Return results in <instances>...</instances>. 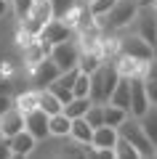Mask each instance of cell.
<instances>
[{
  "instance_id": "2e32d148",
  "label": "cell",
  "mask_w": 157,
  "mask_h": 159,
  "mask_svg": "<svg viewBox=\"0 0 157 159\" xmlns=\"http://www.w3.org/2000/svg\"><path fill=\"white\" fill-rule=\"evenodd\" d=\"M117 141H120L117 130H112V127H99V130H93L91 146H93V148H115Z\"/></svg>"
},
{
  "instance_id": "f546056e",
  "label": "cell",
  "mask_w": 157,
  "mask_h": 159,
  "mask_svg": "<svg viewBox=\"0 0 157 159\" xmlns=\"http://www.w3.org/2000/svg\"><path fill=\"white\" fill-rule=\"evenodd\" d=\"M115 159H141V154L136 151L130 143H125L123 138H120L117 146H115Z\"/></svg>"
},
{
  "instance_id": "e575fe53",
  "label": "cell",
  "mask_w": 157,
  "mask_h": 159,
  "mask_svg": "<svg viewBox=\"0 0 157 159\" xmlns=\"http://www.w3.org/2000/svg\"><path fill=\"white\" fill-rule=\"evenodd\" d=\"M96 159H115V148H93Z\"/></svg>"
},
{
  "instance_id": "f1b7e54d",
  "label": "cell",
  "mask_w": 157,
  "mask_h": 159,
  "mask_svg": "<svg viewBox=\"0 0 157 159\" xmlns=\"http://www.w3.org/2000/svg\"><path fill=\"white\" fill-rule=\"evenodd\" d=\"M88 93H91L88 74H77V80H75V85H72V98H88Z\"/></svg>"
},
{
  "instance_id": "ac0fdd59",
  "label": "cell",
  "mask_w": 157,
  "mask_h": 159,
  "mask_svg": "<svg viewBox=\"0 0 157 159\" xmlns=\"http://www.w3.org/2000/svg\"><path fill=\"white\" fill-rule=\"evenodd\" d=\"M37 109L45 114V117H53V114H59L64 106L59 103V98L51 90H37Z\"/></svg>"
},
{
  "instance_id": "8d00e7d4",
  "label": "cell",
  "mask_w": 157,
  "mask_h": 159,
  "mask_svg": "<svg viewBox=\"0 0 157 159\" xmlns=\"http://www.w3.org/2000/svg\"><path fill=\"white\" fill-rule=\"evenodd\" d=\"M8 8H11V6H8V3H3V0H0V19H3V16H6V13H8Z\"/></svg>"
},
{
  "instance_id": "5bb4252c",
  "label": "cell",
  "mask_w": 157,
  "mask_h": 159,
  "mask_svg": "<svg viewBox=\"0 0 157 159\" xmlns=\"http://www.w3.org/2000/svg\"><path fill=\"white\" fill-rule=\"evenodd\" d=\"M8 146H11V154H19V157H29V154L35 151V146H37V141H35L29 133H19V135L8 138Z\"/></svg>"
},
{
  "instance_id": "cb8c5ba5",
  "label": "cell",
  "mask_w": 157,
  "mask_h": 159,
  "mask_svg": "<svg viewBox=\"0 0 157 159\" xmlns=\"http://www.w3.org/2000/svg\"><path fill=\"white\" fill-rule=\"evenodd\" d=\"M27 16H29V19H35L37 24H43V27H45V24L53 19V13H51V3H48V0H35Z\"/></svg>"
},
{
  "instance_id": "d6a6232c",
  "label": "cell",
  "mask_w": 157,
  "mask_h": 159,
  "mask_svg": "<svg viewBox=\"0 0 157 159\" xmlns=\"http://www.w3.org/2000/svg\"><path fill=\"white\" fill-rule=\"evenodd\" d=\"M144 80H157V56L152 61H146V69H144Z\"/></svg>"
},
{
  "instance_id": "30bf717a",
  "label": "cell",
  "mask_w": 157,
  "mask_h": 159,
  "mask_svg": "<svg viewBox=\"0 0 157 159\" xmlns=\"http://www.w3.org/2000/svg\"><path fill=\"white\" fill-rule=\"evenodd\" d=\"M24 133H29L35 141H45V138H48V117H45L40 109L24 114Z\"/></svg>"
},
{
  "instance_id": "e0dca14e",
  "label": "cell",
  "mask_w": 157,
  "mask_h": 159,
  "mask_svg": "<svg viewBox=\"0 0 157 159\" xmlns=\"http://www.w3.org/2000/svg\"><path fill=\"white\" fill-rule=\"evenodd\" d=\"M139 125H141V130H144L146 141L157 148V106H149V109H146V114L139 119Z\"/></svg>"
},
{
  "instance_id": "d4e9b609",
  "label": "cell",
  "mask_w": 157,
  "mask_h": 159,
  "mask_svg": "<svg viewBox=\"0 0 157 159\" xmlns=\"http://www.w3.org/2000/svg\"><path fill=\"white\" fill-rule=\"evenodd\" d=\"M48 3H51V13H53V19H56V21H64V19L77 8L80 0H48Z\"/></svg>"
},
{
  "instance_id": "7bdbcfd3",
  "label": "cell",
  "mask_w": 157,
  "mask_h": 159,
  "mask_svg": "<svg viewBox=\"0 0 157 159\" xmlns=\"http://www.w3.org/2000/svg\"><path fill=\"white\" fill-rule=\"evenodd\" d=\"M155 56H157V51H155Z\"/></svg>"
},
{
  "instance_id": "44dd1931",
  "label": "cell",
  "mask_w": 157,
  "mask_h": 159,
  "mask_svg": "<svg viewBox=\"0 0 157 159\" xmlns=\"http://www.w3.org/2000/svg\"><path fill=\"white\" fill-rule=\"evenodd\" d=\"M101 56L96 51H80V58H77V72L80 74H93L96 69L101 66Z\"/></svg>"
},
{
  "instance_id": "3957f363",
  "label": "cell",
  "mask_w": 157,
  "mask_h": 159,
  "mask_svg": "<svg viewBox=\"0 0 157 159\" xmlns=\"http://www.w3.org/2000/svg\"><path fill=\"white\" fill-rule=\"evenodd\" d=\"M117 135L123 138L125 143H130V146H133L136 151L141 154V159H152V154H155V146H152V143L146 141L144 130H141V125H139V119L128 117V119L123 122V125L117 127Z\"/></svg>"
},
{
  "instance_id": "d6986e66",
  "label": "cell",
  "mask_w": 157,
  "mask_h": 159,
  "mask_svg": "<svg viewBox=\"0 0 157 159\" xmlns=\"http://www.w3.org/2000/svg\"><path fill=\"white\" fill-rule=\"evenodd\" d=\"M69 125H72V119H69L64 111L53 114V117H48V135L67 138V135H69Z\"/></svg>"
},
{
  "instance_id": "9c48e42d",
  "label": "cell",
  "mask_w": 157,
  "mask_h": 159,
  "mask_svg": "<svg viewBox=\"0 0 157 159\" xmlns=\"http://www.w3.org/2000/svg\"><path fill=\"white\" fill-rule=\"evenodd\" d=\"M40 40H45L48 45H59V43H69V40H75V32L64 21L51 19V21L43 27V32H40Z\"/></svg>"
},
{
  "instance_id": "8992f818",
  "label": "cell",
  "mask_w": 157,
  "mask_h": 159,
  "mask_svg": "<svg viewBox=\"0 0 157 159\" xmlns=\"http://www.w3.org/2000/svg\"><path fill=\"white\" fill-rule=\"evenodd\" d=\"M51 61L56 64L59 72H69V69H77V58H80V48L77 40H69V43H59V45H51Z\"/></svg>"
},
{
  "instance_id": "603a6c76",
  "label": "cell",
  "mask_w": 157,
  "mask_h": 159,
  "mask_svg": "<svg viewBox=\"0 0 157 159\" xmlns=\"http://www.w3.org/2000/svg\"><path fill=\"white\" fill-rule=\"evenodd\" d=\"M125 119H128V111H123V109L112 106V103H104V127H112V130H117Z\"/></svg>"
},
{
  "instance_id": "b9f144b4",
  "label": "cell",
  "mask_w": 157,
  "mask_h": 159,
  "mask_svg": "<svg viewBox=\"0 0 157 159\" xmlns=\"http://www.w3.org/2000/svg\"><path fill=\"white\" fill-rule=\"evenodd\" d=\"M3 3H8V6H11V0H3Z\"/></svg>"
},
{
  "instance_id": "1f68e13d",
  "label": "cell",
  "mask_w": 157,
  "mask_h": 159,
  "mask_svg": "<svg viewBox=\"0 0 157 159\" xmlns=\"http://www.w3.org/2000/svg\"><path fill=\"white\" fill-rule=\"evenodd\" d=\"M144 90L149 98V106H157V80H144Z\"/></svg>"
},
{
  "instance_id": "5b68a950",
  "label": "cell",
  "mask_w": 157,
  "mask_h": 159,
  "mask_svg": "<svg viewBox=\"0 0 157 159\" xmlns=\"http://www.w3.org/2000/svg\"><path fill=\"white\" fill-rule=\"evenodd\" d=\"M117 51H120V56L136 58V61H141V64H146V61L155 58V51L146 45L139 34H123V37H117Z\"/></svg>"
},
{
  "instance_id": "4fadbf2b",
  "label": "cell",
  "mask_w": 157,
  "mask_h": 159,
  "mask_svg": "<svg viewBox=\"0 0 157 159\" xmlns=\"http://www.w3.org/2000/svg\"><path fill=\"white\" fill-rule=\"evenodd\" d=\"M51 56V45L45 43V40H32L27 48H24V58H27V64L29 66H37L40 61H45V58Z\"/></svg>"
},
{
  "instance_id": "ffe728a7",
  "label": "cell",
  "mask_w": 157,
  "mask_h": 159,
  "mask_svg": "<svg viewBox=\"0 0 157 159\" xmlns=\"http://www.w3.org/2000/svg\"><path fill=\"white\" fill-rule=\"evenodd\" d=\"M69 138L75 143H83V146H91V138H93V130L88 127L85 119H72V125H69Z\"/></svg>"
},
{
  "instance_id": "60d3db41",
  "label": "cell",
  "mask_w": 157,
  "mask_h": 159,
  "mask_svg": "<svg viewBox=\"0 0 157 159\" xmlns=\"http://www.w3.org/2000/svg\"><path fill=\"white\" fill-rule=\"evenodd\" d=\"M152 157H155V159H157V148H155V154H152Z\"/></svg>"
},
{
  "instance_id": "d590c367",
  "label": "cell",
  "mask_w": 157,
  "mask_h": 159,
  "mask_svg": "<svg viewBox=\"0 0 157 159\" xmlns=\"http://www.w3.org/2000/svg\"><path fill=\"white\" fill-rule=\"evenodd\" d=\"M0 159H11V146L6 138H0Z\"/></svg>"
},
{
  "instance_id": "ab89813d",
  "label": "cell",
  "mask_w": 157,
  "mask_h": 159,
  "mask_svg": "<svg viewBox=\"0 0 157 159\" xmlns=\"http://www.w3.org/2000/svg\"><path fill=\"white\" fill-rule=\"evenodd\" d=\"M80 3H83V6H88V3H93V0H80Z\"/></svg>"
},
{
  "instance_id": "f35d334b",
  "label": "cell",
  "mask_w": 157,
  "mask_h": 159,
  "mask_svg": "<svg viewBox=\"0 0 157 159\" xmlns=\"http://www.w3.org/2000/svg\"><path fill=\"white\" fill-rule=\"evenodd\" d=\"M149 6H152V8H155V11H157V0H152V3H149Z\"/></svg>"
},
{
  "instance_id": "8fae6325",
  "label": "cell",
  "mask_w": 157,
  "mask_h": 159,
  "mask_svg": "<svg viewBox=\"0 0 157 159\" xmlns=\"http://www.w3.org/2000/svg\"><path fill=\"white\" fill-rule=\"evenodd\" d=\"M24 130V114H19L16 109H8L3 117H0V138H13Z\"/></svg>"
},
{
  "instance_id": "836d02e7",
  "label": "cell",
  "mask_w": 157,
  "mask_h": 159,
  "mask_svg": "<svg viewBox=\"0 0 157 159\" xmlns=\"http://www.w3.org/2000/svg\"><path fill=\"white\" fill-rule=\"evenodd\" d=\"M8 109H13V98L8 96V93H0V117H3Z\"/></svg>"
},
{
  "instance_id": "4dcf8cb0",
  "label": "cell",
  "mask_w": 157,
  "mask_h": 159,
  "mask_svg": "<svg viewBox=\"0 0 157 159\" xmlns=\"http://www.w3.org/2000/svg\"><path fill=\"white\" fill-rule=\"evenodd\" d=\"M32 3L35 0H11V8H13V13H16L19 19H24L29 13V8H32Z\"/></svg>"
},
{
  "instance_id": "6da1fadb",
  "label": "cell",
  "mask_w": 157,
  "mask_h": 159,
  "mask_svg": "<svg viewBox=\"0 0 157 159\" xmlns=\"http://www.w3.org/2000/svg\"><path fill=\"white\" fill-rule=\"evenodd\" d=\"M88 80H91V93H88L91 103H107L112 90H115V85H117L120 74H117L112 61H104L93 74H88Z\"/></svg>"
},
{
  "instance_id": "9a60e30c",
  "label": "cell",
  "mask_w": 157,
  "mask_h": 159,
  "mask_svg": "<svg viewBox=\"0 0 157 159\" xmlns=\"http://www.w3.org/2000/svg\"><path fill=\"white\" fill-rule=\"evenodd\" d=\"M128 101H130V80L120 77L107 103H112V106H117V109H123V111H128Z\"/></svg>"
},
{
  "instance_id": "277c9868",
  "label": "cell",
  "mask_w": 157,
  "mask_h": 159,
  "mask_svg": "<svg viewBox=\"0 0 157 159\" xmlns=\"http://www.w3.org/2000/svg\"><path fill=\"white\" fill-rule=\"evenodd\" d=\"M133 24H136L133 34H139L152 51H157V11L152 6H139V13H136Z\"/></svg>"
},
{
  "instance_id": "74e56055",
  "label": "cell",
  "mask_w": 157,
  "mask_h": 159,
  "mask_svg": "<svg viewBox=\"0 0 157 159\" xmlns=\"http://www.w3.org/2000/svg\"><path fill=\"white\" fill-rule=\"evenodd\" d=\"M11 159H27V157H19V154H11Z\"/></svg>"
},
{
  "instance_id": "52a82bcc",
  "label": "cell",
  "mask_w": 157,
  "mask_h": 159,
  "mask_svg": "<svg viewBox=\"0 0 157 159\" xmlns=\"http://www.w3.org/2000/svg\"><path fill=\"white\" fill-rule=\"evenodd\" d=\"M149 109V98L144 90V77H133L130 80V101H128V117L141 119Z\"/></svg>"
},
{
  "instance_id": "7c38bea8",
  "label": "cell",
  "mask_w": 157,
  "mask_h": 159,
  "mask_svg": "<svg viewBox=\"0 0 157 159\" xmlns=\"http://www.w3.org/2000/svg\"><path fill=\"white\" fill-rule=\"evenodd\" d=\"M112 64H115V69H117V74H120V77H125V80L144 77V69H146V64L136 61V58H128V56H117Z\"/></svg>"
},
{
  "instance_id": "484cf974",
  "label": "cell",
  "mask_w": 157,
  "mask_h": 159,
  "mask_svg": "<svg viewBox=\"0 0 157 159\" xmlns=\"http://www.w3.org/2000/svg\"><path fill=\"white\" fill-rule=\"evenodd\" d=\"M88 109H91V98H72V101H69L61 111L67 114L69 119H83Z\"/></svg>"
},
{
  "instance_id": "7a4b0ae2",
  "label": "cell",
  "mask_w": 157,
  "mask_h": 159,
  "mask_svg": "<svg viewBox=\"0 0 157 159\" xmlns=\"http://www.w3.org/2000/svg\"><path fill=\"white\" fill-rule=\"evenodd\" d=\"M136 13H139V0H117L115 8L107 13V16L96 19V27L99 29H109V32L125 29V27H130V21L136 19Z\"/></svg>"
},
{
  "instance_id": "ba28073f",
  "label": "cell",
  "mask_w": 157,
  "mask_h": 159,
  "mask_svg": "<svg viewBox=\"0 0 157 159\" xmlns=\"http://www.w3.org/2000/svg\"><path fill=\"white\" fill-rule=\"evenodd\" d=\"M59 74H61V72L56 69V64L51 61V58H45V61L37 64V66H32V82H35L37 90H48V88L56 82Z\"/></svg>"
},
{
  "instance_id": "4316f807",
  "label": "cell",
  "mask_w": 157,
  "mask_h": 159,
  "mask_svg": "<svg viewBox=\"0 0 157 159\" xmlns=\"http://www.w3.org/2000/svg\"><path fill=\"white\" fill-rule=\"evenodd\" d=\"M85 122H88L91 130H99V127H104V103H91V109L85 111Z\"/></svg>"
},
{
  "instance_id": "83f0119b",
  "label": "cell",
  "mask_w": 157,
  "mask_h": 159,
  "mask_svg": "<svg viewBox=\"0 0 157 159\" xmlns=\"http://www.w3.org/2000/svg\"><path fill=\"white\" fill-rule=\"evenodd\" d=\"M115 3H117V0H93V3H88V11H91L93 19H101V16H107L115 8Z\"/></svg>"
},
{
  "instance_id": "7402d4cb",
  "label": "cell",
  "mask_w": 157,
  "mask_h": 159,
  "mask_svg": "<svg viewBox=\"0 0 157 159\" xmlns=\"http://www.w3.org/2000/svg\"><path fill=\"white\" fill-rule=\"evenodd\" d=\"M13 109L19 114H29V111H37V90H27L22 96L13 98Z\"/></svg>"
}]
</instances>
